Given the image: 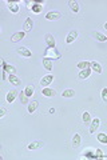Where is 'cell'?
I'll list each match as a JSON object with an SVG mask.
<instances>
[{
	"mask_svg": "<svg viewBox=\"0 0 107 160\" xmlns=\"http://www.w3.org/2000/svg\"><path fill=\"white\" fill-rule=\"evenodd\" d=\"M44 58L47 59H54V60H58V59L62 58V55H60V52L56 49L55 47L54 48H47L44 52Z\"/></svg>",
	"mask_w": 107,
	"mask_h": 160,
	"instance_id": "obj_1",
	"label": "cell"
},
{
	"mask_svg": "<svg viewBox=\"0 0 107 160\" xmlns=\"http://www.w3.org/2000/svg\"><path fill=\"white\" fill-rule=\"evenodd\" d=\"M46 19L47 20H60L62 19V14L56 11H50L47 15H46Z\"/></svg>",
	"mask_w": 107,
	"mask_h": 160,
	"instance_id": "obj_2",
	"label": "cell"
},
{
	"mask_svg": "<svg viewBox=\"0 0 107 160\" xmlns=\"http://www.w3.org/2000/svg\"><path fill=\"white\" fill-rule=\"evenodd\" d=\"M44 41H46V44H47L48 48H54V47H55V39H54V36H52L51 33H46V35H44Z\"/></svg>",
	"mask_w": 107,
	"mask_h": 160,
	"instance_id": "obj_3",
	"label": "cell"
},
{
	"mask_svg": "<svg viewBox=\"0 0 107 160\" xmlns=\"http://www.w3.org/2000/svg\"><path fill=\"white\" fill-rule=\"evenodd\" d=\"M52 80H54V76L52 75H47V76H43L40 80V85L43 88L47 87V85H50V84L52 83Z\"/></svg>",
	"mask_w": 107,
	"mask_h": 160,
	"instance_id": "obj_4",
	"label": "cell"
},
{
	"mask_svg": "<svg viewBox=\"0 0 107 160\" xmlns=\"http://www.w3.org/2000/svg\"><path fill=\"white\" fill-rule=\"evenodd\" d=\"M90 124H91V125H90V132H91V134H95L96 129H98V127L100 125V120L98 119V117H95L94 120H91V123Z\"/></svg>",
	"mask_w": 107,
	"mask_h": 160,
	"instance_id": "obj_5",
	"label": "cell"
},
{
	"mask_svg": "<svg viewBox=\"0 0 107 160\" xmlns=\"http://www.w3.org/2000/svg\"><path fill=\"white\" fill-rule=\"evenodd\" d=\"M83 156L87 157V159H98L95 155V149H92V148H87L83 151Z\"/></svg>",
	"mask_w": 107,
	"mask_h": 160,
	"instance_id": "obj_6",
	"label": "cell"
},
{
	"mask_svg": "<svg viewBox=\"0 0 107 160\" xmlns=\"http://www.w3.org/2000/svg\"><path fill=\"white\" fill-rule=\"evenodd\" d=\"M32 27H33L32 19L27 18L26 22H24V24H23V31H24V32H28V31H31V29H32Z\"/></svg>",
	"mask_w": 107,
	"mask_h": 160,
	"instance_id": "obj_7",
	"label": "cell"
},
{
	"mask_svg": "<svg viewBox=\"0 0 107 160\" xmlns=\"http://www.w3.org/2000/svg\"><path fill=\"white\" fill-rule=\"evenodd\" d=\"M16 52H18L20 56H24V58H30L31 55H32V54H31V51L27 47H20V48H18V49H16Z\"/></svg>",
	"mask_w": 107,
	"mask_h": 160,
	"instance_id": "obj_8",
	"label": "cell"
},
{
	"mask_svg": "<svg viewBox=\"0 0 107 160\" xmlns=\"http://www.w3.org/2000/svg\"><path fill=\"white\" fill-rule=\"evenodd\" d=\"M44 147V143L43 142H32L28 144V149L33 151V149H39V148H43Z\"/></svg>",
	"mask_w": 107,
	"mask_h": 160,
	"instance_id": "obj_9",
	"label": "cell"
},
{
	"mask_svg": "<svg viewBox=\"0 0 107 160\" xmlns=\"http://www.w3.org/2000/svg\"><path fill=\"white\" fill-rule=\"evenodd\" d=\"M76 37H78V32H76V31H75V29H74V31H70V32H68V35H67V37H66V41L70 44V43H72V41H75V39H76Z\"/></svg>",
	"mask_w": 107,
	"mask_h": 160,
	"instance_id": "obj_10",
	"label": "cell"
},
{
	"mask_svg": "<svg viewBox=\"0 0 107 160\" xmlns=\"http://www.w3.org/2000/svg\"><path fill=\"white\" fill-rule=\"evenodd\" d=\"M8 3V8H10V11L16 14L19 11V1H7Z\"/></svg>",
	"mask_w": 107,
	"mask_h": 160,
	"instance_id": "obj_11",
	"label": "cell"
},
{
	"mask_svg": "<svg viewBox=\"0 0 107 160\" xmlns=\"http://www.w3.org/2000/svg\"><path fill=\"white\" fill-rule=\"evenodd\" d=\"M3 71H4V72H8L10 75H14L15 71H16V68L14 66H8L5 62H3Z\"/></svg>",
	"mask_w": 107,
	"mask_h": 160,
	"instance_id": "obj_12",
	"label": "cell"
},
{
	"mask_svg": "<svg viewBox=\"0 0 107 160\" xmlns=\"http://www.w3.org/2000/svg\"><path fill=\"white\" fill-rule=\"evenodd\" d=\"M42 95H44V96H47V98H52V96H55L56 95V92L54 91V89H51V88L44 87L43 89H42Z\"/></svg>",
	"mask_w": 107,
	"mask_h": 160,
	"instance_id": "obj_13",
	"label": "cell"
},
{
	"mask_svg": "<svg viewBox=\"0 0 107 160\" xmlns=\"http://www.w3.org/2000/svg\"><path fill=\"white\" fill-rule=\"evenodd\" d=\"M39 107V102H36V100H33V102H30L28 103V107H27V109H28V112L32 113L36 111V108Z\"/></svg>",
	"mask_w": 107,
	"mask_h": 160,
	"instance_id": "obj_14",
	"label": "cell"
},
{
	"mask_svg": "<svg viewBox=\"0 0 107 160\" xmlns=\"http://www.w3.org/2000/svg\"><path fill=\"white\" fill-rule=\"evenodd\" d=\"M24 31H20V32H16V33H14L12 35V37H11V40L14 41V43H16V41H19V40H22L23 37H24Z\"/></svg>",
	"mask_w": 107,
	"mask_h": 160,
	"instance_id": "obj_15",
	"label": "cell"
},
{
	"mask_svg": "<svg viewBox=\"0 0 107 160\" xmlns=\"http://www.w3.org/2000/svg\"><path fill=\"white\" fill-rule=\"evenodd\" d=\"M16 96H18V91H16V89H12V91H10L7 94V98H5V99H7L8 103H12L14 100H15Z\"/></svg>",
	"mask_w": 107,
	"mask_h": 160,
	"instance_id": "obj_16",
	"label": "cell"
},
{
	"mask_svg": "<svg viewBox=\"0 0 107 160\" xmlns=\"http://www.w3.org/2000/svg\"><path fill=\"white\" fill-rule=\"evenodd\" d=\"M91 71L92 69L91 68H87V69H82L80 72H79V79H87V77L91 75Z\"/></svg>",
	"mask_w": 107,
	"mask_h": 160,
	"instance_id": "obj_17",
	"label": "cell"
},
{
	"mask_svg": "<svg viewBox=\"0 0 107 160\" xmlns=\"http://www.w3.org/2000/svg\"><path fill=\"white\" fill-rule=\"evenodd\" d=\"M91 69H92V71H95L96 73H102V72H103L102 66H100L99 63H96V62H92L91 63Z\"/></svg>",
	"mask_w": 107,
	"mask_h": 160,
	"instance_id": "obj_18",
	"label": "cell"
},
{
	"mask_svg": "<svg viewBox=\"0 0 107 160\" xmlns=\"http://www.w3.org/2000/svg\"><path fill=\"white\" fill-rule=\"evenodd\" d=\"M8 81L11 84H14V85H19V84L22 83V80L19 79L18 76H15V75H10V76H8Z\"/></svg>",
	"mask_w": 107,
	"mask_h": 160,
	"instance_id": "obj_19",
	"label": "cell"
},
{
	"mask_svg": "<svg viewBox=\"0 0 107 160\" xmlns=\"http://www.w3.org/2000/svg\"><path fill=\"white\" fill-rule=\"evenodd\" d=\"M62 96H63V98H74V96H75V91H74V89H71V88L64 89V91L62 92Z\"/></svg>",
	"mask_w": 107,
	"mask_h": 160,
	"instance_id": "obj_20",
	"label": "cell"
},
{
	"mask_svg": "<svg viewBox=\"0 0 107 160\" xmlns=\"http://www.w3.org/2000/svg\"><path fill=\"white\" fill-rule=\"evenodd\" d=\"M80 135L79 134H75L74 138H72V146H74V148H76V147L80 146Z\"/></svg>",
	"mask_w": 107,
	"mask_h": 160,
	"instance_id": "obj_21",
	"label": "cell"
},
{
	"mask_svg": "<svg viewBox=\"0 0 107 160\" xmlns=\"http://www.w3.org/2000/svg\"><path fill=\"white\" fill-rule=\"evenodd\" d=\"M43 67H44L47 71H51V69H52V62H51V59H47V58L43 59Z\"/></svg>",
	"mask_w": 107,
	"mask_h": 160,
	"instance_id": "obj_22",
	"label": "cell"
},
{
	"mask_svg": "<svg viewBox=\"0 0 107 160\" xmlns=\"http://www.w3.org/2000/svg\"><path fill=\"white\" fill-rule=\"evenodd\" d=\"M92 36L95 37L96 40H99V41H107V36H104L103 33H100V32H94Z\"/></svg>",
	"mask_w": 107,
	"mask_h": 160,
	"instance_id": "obj_23",
	"label": "cell"
},
{
	"mask_svg": "<svg viewBox=\"0 0 107 160\" xmlns=\"http://www.w3.org/2000/svg\"><path fill=\"white\" fill-rule=\"evenodd\" d=\"M68 5H70V8H71V11L72 12H75V14L79 12V3H78V1H70Z\"/></svg>",
	"mask_w": 107,
	"mask_h": 160,
	"instance_id": "obj_24",
	"label": "cell"
},
{
	"mask_svg": "<svg viewBox=\"0 0 107 160\" xmlns=\"http://www.w3.org/2000/svg\"><path fill=\"white\" fill-rule=\"evenodd\" d=\"M96 139H98L102 144H106V146H107V134H98Z\"/></svg>",
	"mask_w": 107,
	"mask_h": 160,
	"instance_id": "obj_25",
	"label": "cell"
},
{
	"mask_svg": "<svg viewBox=\"0 0 107 160\" xmlns=\"http://www.w3.org/2000/svg\"><path fill=\"white\" fill-rule=\"evenodd\" d=\"M91 67V63L90 62H80V63H78V68L79 69H87Z\"/></svg>",
	"mask_w": 107,
	"mask_h": 160,
	"instance_id": "obj_26",
	"label": "cell"
},
{
	"mask_svg": "<svg viewBox=\"0 0 107 160\" xmlns=\"http://www.w3.org/2000/svg\"><path fill=\"white\" fill-rule=\"evenodd\" d=\"M24 92H26V95L30 98V96L33 95V92H35V88H33V85H27L26 89H24Z\"/></svg>",
	"mask_w": 107,
	"mask_h": 160,
	"instance_id": "obj_27",
	"label": "cell"
},
{
	"mask_svg": "<svg viewBox=\"0 0 107 160\" xmlns=\"http://www.w3.org/2000/svg\"><path fill=\"white\" fill-rule=\"evenodd\" d=\"M20 103H22V104H28V96L26 95L24 91L20 94Z\"/></svg>",
	"mask_w": 107,
	"mask_h": 160,
	"instance_id": "obj_28",
	"label": "cell"
},
{
	"mask_svg": "<svg viewBox=\"0 0 107 160\" xmlns=\"http://www.w3.org/2000/svg\"><path fill=\"white\" fill-rule=\"evenodd\" d=\"M43 7H44V5H40V4H35V3H33L32 12H35V14H39V12H42V9H43Z\"/></svg>",
	"mask_w": 107,
	"mask_h": 160,
	"instance_id": "obj_29",
	"label": "cell"
},
{
	"mask_svg": "<svg viewBox=\"0 0 107 160\" xmlns=\"http://www.w3.org/2000/svg\"><path fill=\"white\" fill-rule=\"evenodd\" d=\"M83 121H85L86 124H90L91 123V116H90V113L89 112H83Z\"/></svg>",
	"mask_w": 107,
	"mask_h": 160,
	"instance_id": "obj_30",
	"label": "cell"
},
{
	"mask_svg": "<svg viewBox=\"0 0 107 160\" xmlns=\"http://www.w3.org/2000/svg\"><path fill=\"white\" fill-rule=\"evenodd\" d=\"M95 155L98 159H107V155H103V152L100 149H95Z\"/></svg>",
	"mask_w": 107,
	"mask_h": 160,
	"instance_id": "obj_31",
	"label": "cell"
},
{
	"mask_svg": "<svg viewBox=\"0 0 107 160\" xmlns=\"http://www.w3.org/2000/svg\"><path fill=\"white\" fill-rule=\"evenodd\" d=\"M102 99H103V102L107 103V87H104L102 89Z\"/></svg>",
	"mask_w": 107,
	"mask_h": 160,
	"instance_id": "obj_32",
	"label": "cell"
},
{
	"mask_svg": "<svg viewBox=\"0 0 107 160\" xmlns=\"http://www.w3.org/2000/svg\"><path fill=\"white\" fill-rule=\"evenodd\" d=\"M24 3L27 4V8H28V9H32V7H33V3H32V1H30V0H26Z\"/></svg>",
	"mask_w": 107,
	"mask_h": 160,
	"instance_id": "obj_33",
	"label": "cell"
},
{
	"mask_svg": "<svg viewBox=\"0 0 107 160\" xmlns=\"http://www.w3.org/2000/svg\"><path fill=\"white\" fill-rule=\"evenodd\" d=\"M5 112H7V109H5V108H1V109H0V117H3L4 115H5Z\"/></svg>",
	"mask_w": 107,
	"mask_h": 160,
	"instance_id": "obj_34",
	"label": "cell"
},
{
	"mask_svg": "<svg viewBox=\"0 0 107 160\" xmlns=\"http://www.w3.org/2000/svg\"><path fill=\"white\" fill-rule=\"evenodd\" d=\"M104 29H107V23H104Z\"/></svg>",
	"mask_w": 107,
	"mask_h": 160,
	"instance_id": "obj_35",
	"label": "cell"
}]
</instances>
